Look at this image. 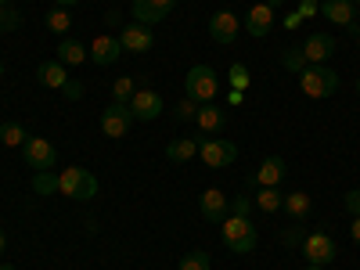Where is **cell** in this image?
Returning <instances> with one entry per match:
<instances>
[{
    "instance_id": "6da1fadb",
    "label": "cell",
    "mask_w": 360,
    "mask_h": 270,
    "mask_svg": "<svg viewBox=\"0 0 360 270\" xmlns=\"http://www.w3.org/2000/svg\"><path fill=\"white\" fill-rule=\"evenodd\" d=\"M220 234H224V245H227L231 252H238V256L252 252V249H256V242H259L256 224H252L249 217H224Z\"/></svg>"
},
{
    "instance_id": "7a4b0ae2",
    "label": "cell",
    "mask_w": 360,
    "mask_h": 270,
    "mask_svg": "<svg viewBox=\"0 0 360 270\" xmlns=\"http://www.w3.org/2000/svg\"><path fill=\"white\" fill-rule=\"evenodd\" d=\"M299 90H303L307 98L321 101V98H332L339 90V72L328 69V65H307L299 72Z\"/></svg>"
},
{
    "instance_id": "3957f363",
    "label": "cell",
    "mask_w": 360,
    "mask_h": 270,
    "mask_svg": "<svg viewBox=\"0 0 360 270\" xmlns=\"http://www.w3.org/2000/svg\"><path fill=\"white\" fill-rule=\"evenodd\" d=\"M58 191L62 195H69V198H76V202H90L98 195V176L90 173V169H83V166H65L62 173H58Z\"/></svg>"
},
{
    "instance_id": "277c9868",
    "label": "cell",
    "mask_w": 360,
    "mask_h": 270,
    "mask_svg": "<svg viewBox=\"0 0 360 270\" xmlns=\"http://www.w3.org/2000/svg\"><path fill=\"white\" fill-rule=\"evenodd\" d=\"M184 94L191 98V101H198V105H209L217 94H220V76L213 72V65H195V69H188V76H184Z\"/></svg>"
},
{
    "instance_id": "5b68a950",
    "label": "cell",
    "mask_w": 360,
    "mask_h": 270,
    "mask_svg": "<svg viewBox=\"0 0 360 270\" xmlns=\"http://www.w3.org/2000/svg\"><path fill=\"white\" fill-rule=\"evenodd\" d=\"M22 159H25V166H33L37 173L40 169H54L58 166V148L47 137H29L22 144Z\"/></svg>"
},
{
    "instance_id": "8992f818",
    "label": "cell",
    "mask_w": 360,
    "mask_h": 270,
    "mask_svg": "<svg viewBox=\"0 0 360 270\" xmlns=\"http://www.w3.org/2000/svg\"><path fill=\"white\" fill-rule=\"evenodd\" d=\"M134 123H137V119H134L130 105H123V101H112V105L101 112V134H105V137H127Z\"/></svg>"
},
{
    "instance_id": "52a82bcc",
    "label": "cell",
    "mask_w": 360,
    "mask_h": 270,
    "mask_svg": "<svg viewBox=\"0 0 360 270\" xmlns=\"http://www.w3.org/2000/svg\"><path fill=\"white\" fill-rule=\"evenodd\" d=\"M198 155H202V162L209 169H224V166H231L238 159V144L234 141H224V137H213V141H202Z\"/></svg>"
},
{
    "instance_id": "ba28073f",
    "label": "cell",
    "mask_w": 360,
    "mask_h": 270,
    "mask_svg": "<svg viewBox=\"0 0 360 270\" xmlns=\"http://www.w3.org/2000/svg\"><path fill=\"white\" fill-rule=\"evenodd\" d=\"M303 256H307V263H314V266H328V263L335 259L332 234H324V231L307 234V238H303Z\"/></svg>"
},
{
    "instance_id": "9c48e42d",
    "label": "cell",
    "mask_w": 360,
    "mask_h": 270,
    "mask_svg": "<svg viewBox=\"0 0 360 270\" xmlns=\"http://www.w3.org/2000/svg\"><path fill=\"white\" fill-rule=\"evenodd\" d=\"M130 112H134L137 123H152V119L162 115V98L152 86H137V94L130 98Z\"/></svg>"
},
{
    "instance_id": "30bf717a",
    "label": "cell",
    "mask_w": 360,
    "mask_h": 270,
    "mask_svg": "<svg viewBox=\"0 0 360 270\" xmlns=\"http://www.w3.org/2000/svg\"><path fill=\"white\" fill-rule=\"evenodd\" d=\"M119 44H123V51H130V54H144V51H152L155 33H152V25L130 22V25H123V33H119Z\"/></svg>"
},
{
    "instance_id": "8fae6325",
    "label": "cell",
    "mask_w": 360,
    "mask_h": 270,
    "mask_svg": "<svg viewBox=\"0 0 360 270\" xmlns=\"http://www.w3.org/2000/svg\"><path fill=\"white\" fill-rule=\"evenodd\" d=\"M238 29H242V22H238L234 11H217L213 18H209V37H213L217 44H234L238 40Z\"/></svg>"
},
{
    "instance_id": "7c38bea8",
    "label": "cell",
    "mask_w": 360,
    "mask_h": 270,
    "mask_svg": "<svg viewBox=\"0 0 360 270\" xmlns=\"http://www.w3.org/2000/svg\"><path fill=\"white\" fill-rule=\"evenodd\" d=\"M176 8V0H134V22L155 25Z\"/></svg>"
},
{
    "instance_id": "4fadbf2b",
    "label": "cell",
    "mask_w": 360,
    "mask_h": 270,
    "mask_svg": "<svg viewBox=\"0 0 360 270\" xmlns=\"http://www.w3.org/2000/svg\"><path fill=\"white\" fill-rule=\"evenodd\" d=\"M86 58H94V65H115L123 58L119 37H94V47H86Z\"/></svg>"
},
{
    "instance_id": "5bb4252c",
    "label": "cell",
    "mask_w": 360,
    "mask_h": 270,
    "mask_svg": "<svg viewBox=\"0 0 360 270\" xmlns=\"http://www.w3.org/2000/svg\"><path fill=\"white\" fill-rule=\"evenodd\" d=\"M270 29H274V8L259 0V4H252L249 15H245V33L249 37H266Z\"/></svg>"
},
{
    "instance_id": "9a60e30c",
    "label": "cell",
    "mask_w": 360,
    "mask_h": 270,
    "mask_svg": "<svg viewBox=\"0 0 360 270\" xmlns=\"http://www.w3.org/2000/svg\"><path fill=\"white\" fill-rule=\"evenodd\" d=\"M198 209H202V217L209 224H224V217H227V195L220 188H209V191H202Z\"/></svg>"
},
{
    "instance_id": "2e32d148",
    "label": "cell",
    "mask_w": 360,
    "mask_h": 270,
    "mask_svg": "<svg viewBox=\"0 0 360 270\" xmlns=\"http://www.w3.org/2000/svg\"><path fill=\"white\" fill-rule=\"evenodd\" d=\"M303 54H307V62H310V65H324L328 58L335 54V37H328V33H314V37L303 44Z\"/></svg>"
},
{
    "instance_id": "e0dca14e",
    "label": "cell",
    "mask_w": 360,
    "mask_h": 270,
    "mask_svg": "<svg viewBox=\"0 0 360 270\" xmlns=\"http://www.w3.org/2000/svg\"><path fill=\"white\" fill-rule=\"evenodd\" d=\"M285 173H288L285 159H281V155H270V159L259 162V169H256L252 176H256V184H259V188H278L281 180H285Z\"/></svg>"
},
{
    "instance_id": "ac0fdd59",
    "label": "cell",
    "mask_w": 360,
    "mask_h": 270,
    "mask_svg": "<svg viewBox=\"0 0 360 270\" xmlns=\"http://www.w3.org/2000/svg\"><path fill=\"white\" fill-rule=\"evenodd\" d=\"M195 123H198V130H202V134H220V130L227 127V112H224V108H217L213 101H209V105H202V108H198Z\"/></svg>"
},
{
    "instance_id": "d6986e66",
    "label": "cell",
    "mask_w": 360,
    "mask_h": 270,
    "mask_svg": "<svg viewBox=\"0 0 360 270\" xmlns=\"http://www.w3.org/2000/svg\"><path fill=\"white\" fill-rule=\"evenodd\" d=\"M37 79H40L47 90H65V83H69L65 65L58 62V58H54V62H40V65H37Z\"/></svg>"
},
{
    "instance_id": "ffe728a7",
    "label": "cell",
    "mask_w": 360,
    "mask_h": 270,
    "mask_svg": "<svg viewBox=\"0 0 360 270\" xmlns=\"http://www.w3.org/2000/svg\"><path fill=\"white\" fill-rule=\"evenodd\" d=\"M321 15H324L328 22L342 25V29H349V25L356 22V15H353V4H349V0H324V4H321Z\"/></svg>"
},
{
    "instance_id": "44dd1931",
    "label": "cell",
    "mask_w": 360,
    "mask_h": 270,
    "mask_svg": "<svg viewBox=\"0 0 360 270\" xmlns=\"http://www.w3.org/2000/svg\"><path fill=\"white\" fill-rule=\"evenodd\" d=\"M198 148H202V144H198L195 137L169 141V144H166V159H169V162H191V159L198 155Z\"/></svg>"
},
{
    "instance_id": "7402d4cb",
    "label": "cell",
    "mask_w": 360,
    "mask_h": 270,
    "mask_svg": "<svg viewBox=\"0 0 360 270\" xmlns=\"http://www.w3.org/2000/svg\"><path fill=\"white\" fill-rule=\"evenodd\" d=\"M58 62L62 65H83L86 62V47L72 37H62V44H58Z\"/></svg>"
},
{
    "instance_id": "603a6c76",
    "label": "cell",
    "mask_w": 360,
    "mask_h": 270,
    "mask_svg": "<svg viewBox=\"0 0 360 270\" xmlns=\"http://www.w3.org/2000/svg\"><path fill=\"white\" fill-rule=\"evenodd\" d=\"M281 209L299 224V220H307L310 217V195L307 191H292V195H285V202H281Z\"/></svg>"
},
{
    "instance_id": "cb8c5ba5",
    "label": "cell",
    "mask_w": 360,
    "mask_h": 270,
    "mask_svg": "<svg viewBox=\"0 0 360 270\" xmlns=\"http://www.w3.org/2000/svg\"><path fill=\"white\" fill-rule=\"evenodd\" d=\"M252 202H256V209H259V213H278V209H281V202H285V195H281L278 188H259Z\"/></svg>"
},
{
    "instance_id": "d4e9b609",
    "label": "cell",
    "mask_w": 360,
    "mask_h": 270,
    "mask_svg": "<svg viewBox=\"0 0 360 270\" xmlns=\"http://www.w3.org/2000/svg\"><path fill=\"white\" fill-rule=\"evenodd\" d=\"M0 141H4L8 148H22L29 141V134H25L22 123H15V119H11V123H0Z\"/></svg>"
},
{
    "instance_id": "484cf974",
    "label": "cell",
    "mask_w": 360,
    "mask_h": 270,
    "mask_svg": "<svg viewBox=\"0 0 360 270\" xmlns=\"http://www.w3.org/2000/svg\"><path fill=\"white\" fill-rule=\"evenodd\" d=\"M137 94V79L134 76H119L115 83H112V101H123V105H130V98Z\"/></svg>"
},
{
    "instance_id": "4316f807",
    "label": "cell",
    "mask_w": 360,
    "mask_h": 270,
    "mask_svg": "<svg viewBox=\"0 0 360 270\" xmlns=\"http://www.w3.org/2000/svg\"><path fill=\"white\" fill-rule=\"evenodd\" d=\"M58 184H62V180H58L54 169H40V173H33V191H37V195H54Z\"/></svg>"
},
{
    "instance_id": "83f0119b",
    "label": "cell",
    "mask_w": 360,
    "mask_h": 270,
    "mask_svg": "<svg viewBox=\"0 0 360 270\" xmlns=\"http://www.w3.org/2000/svg\"><path fill=\"white\" fill-rule=\"evenodd\" d=\"M209 266H213V259H209L205 249H191L180 256V270H209Z\"/></svg>"
},
{
    "instance_id": "f1b7e54d",
    "label": "cell",
    "mask_w": 360,
    "mask_h": 270,
    "mask_svg": "<svg viewBox=\"0 0 360 270\" xmlns=\"http://www.w3.org/2000/svg\"><path fill=\"white\" fill-rule=\"evenodd\" d=\"M47 29H51V33H58V37H65L69 33V25H72V18H69V11L65 8H54V11H47Z\"/></svg>"
},
{
    "instance_id": "f546056e",
    "label": "cell",
    "mask_w": 360,
    "mask_h": 270,
    "mask_svg": "<svg viewBox=\"0 0 360 270\" xmlns=\"http://www.w3.org/2000/svg\"><path fill=\"white\" fill-rule=\"evenodd\" d=\"M281 65H285L288 72H303V69H307L310 62H307L303 47H299V51H295V47H285V54H281Z\"/></svg>"
},
{
    "instance_id": "4dcf8cb0",
    "label": "cell",
    "mask_w": 360,
    "mask_h": 270,
    "mask_svg": "<svg viewBox=\"0 0 360 270\" xmlns=\"http://www.w3.org/2000/svg\"><path fill=\"white\" fill-rule=\"evenodd\" d=\"M15 29H22V15L11 4H0V33H15Z\"/></svg>"
},
{
    "instance_id": "1f68e13d",
    "label": "cell",
    "mask_w": 360,
    "mask_h": 270,
    "mask_svg": "<svg viewBox=\"0 0 360 270\" xmlns=\"http://www.w3.org/2000/svg\"><path fill=\"white\" fill-rule=\"evenodd\" d=\"M198 101H191V98H184V101H180L176 108H173V119H176V123H188V119H195L198 115Z\"/></svg>"
},
{
    "instance_id": "d6a6232c",
    "label": "cell",
    "mask_w": 360,
    "mask_h": 270,
    "mask_svg": "<svg viewBox=\"0 0 360 270\" xmlns=\"http://www.w3.org/2000/svg\"><path fill=\"white\" fill-rule=\"evenodd\" d=\"M227 79H231V86H234V90H245V86H249V69H245L242 62H234V65H231V72H227Z\"/></svg>"
},
{
    "instance_id": "836d02e7",
    "label": "cell",
    "mask_w": 360,
    "mask_h": 270,
    "mask_svg": "<svg viewBox=\"0 0 360 270\" xmlns=\"http://www.w3.org/2000/svg\"><path fill=\"white\" fill-rule=\"evenodd\" d=\"M342 205H346V213H349V217H360V191H356V188H353V191H346Z\"/></svg>"
},
{
    "instance_id": "e575fe53",
    "label": "cell",
    "mask_w": 360,
    "mask_h": 270,
    "mask_svg": "<svg viewBox=\"0 0 360 270\" xmlns=\"http://www.w3.org/2000/svg\"><path fill=\"white\" fill-rule=\"evenodd\" d=\"M252 205H256V202H252L249 195H238V198H234V217H249Z\"/></svg>"
},
{
    "instance_id": "d590c367",
    "label": "cell",
    "mask_w": 360,
    "mask_h": 270,
    "mask_svg": "<svg viewBox=\"0 0 360 270\" xmlns=\"http://www.w3.org/2000/svg\"><path fill=\"white\" fill-rule=\"evenodd\" d=\"M299 15H303V18L321 15V4H317V0H299Z\"/></svg>"
},
{
    "instance_id": "8d00e7d4",
    "label": "cell",
    "mask_w": 360,
    "mask_h": 270,
    "mask_svg": "<svg viewBox=\"0 0 360 270\" xmlns=\"http://www.w3.org/2000/svg\"><path fill=\"white\" fill-rule=\"evenodd\" d=\"M281 25H285V29H299V25H303V15H299V11H288Z\"/></svg>"
},
{
    "instance_id": "74e56055",
    "label": "cell",
    "mask_w": 360,
    "mask_h": 270,
    "mask_svg": "<svg viewBox=\"0 0 360 270\" xmlns=\"http://www.w3.org/2000/svg\"><path fill=\"white\" fill-rule=\"evenodd\" d=\"M65 94H69V98H83V86H79L76 79H69V83H65Z\"/></svg>"
},
{
    "instance_id": "f35d334b",
    "label": "cell",
    "mask_w": 360,
    "mask_h": 270,
    "mask_svg": "<svg viewBox=\"0 0 360 270\" xmlns=\"http://www.w3.org/2000/svg\"><path fill=\"white\" fill-rule=\"evenodd\" d=\"M285 242H288V245H295V242L303 245V231H299V227H295V231H285Z\"/></svg>"
},
{
    "instance_id": "ab89813d",
    "label": "cell",
    "mask_w": 360,
    "mask_h": 270,
    "mask_svg": "<svg viewBox=\"0 0 360 270\" xmlns=\"http://www.w3.org/2000/svg\"><path fill=\"white\" fill-rule=\"evenodd\" d=\"M227 101H231V105H242V101H245V90H231Z\"/></svg>"
},
{
    "instance_id": "60d3db41",
    "label": "cell",
    "mask_w": 360,
    "mask_h": 270,
    "mask_svg": "<svg viewBox=\"0 0 360 270\" xmlns=\"http://www.w3.org/2000/svg\"><path fill=\"white\" fill-rule=\"evenodd\" d=\"M76 4H79V0H54V8H65V11L76 8Z\"/></svg>"
},
{
    "instance_id": "b9f144b4",
    "label": "cell",
    "mask_w": 360,
    "mask_h": 270,
    "mask_svg": "<svg viewBox=\"0 0 360 270\" xmlns=\"http://www.w3.org/2000/svg\"><path fill=\"white\" fill-rule=\"evenodd\" d=\"M353 242L360 245V217H353Z\"/></svg>"
},
{
    "instance_id": "7bdbcfd3",
    "label": "cell",
    "mask_w": 360,
    "mask_h": 270,
    "mask_svg": "<svg viewBox=\"0 0 360 270\" xmlns=\"http://www.w3.org/2000/svg\"><path fill=\"white\" fill-rule=\"evenodd\" d=\"M263 4H270V8H281V4H285V0H263Z\"/></svg>"
},
{
    "instance_id": "ee69618b",
    "label": "cell",
    "mask_w": 360,
    "mask_h": 270,
    "mask_svg": "<svg viewBox=\"0 0 360 270\" xmlns=\"http://www.w3.org/2000/svg\"><path fill=\"white\" fill-rule=\"evenodd\" d=\"M4 245H8V238H4V231H0V252H4Z\"/></svg>"
},
{
    "instance_id": "f6af8a7d",
    "label": "cell",
    "mask_w": 360,
    "mask_h": 270,
    "mask_svg": "<svg viewBox=\"0 0 360 270\" xmlns=\"http://www.w3.org/2000/svg\"><path fill=\"white\" fill-rule=\"evenodd\" d=\"M0 270H15V266H11V263H0Z\"/></svg>"
},
{
    "instance_id": "bcb514c9",
    "label": "cell",
    "mask_w": 360,
    "mask_h": 270,
    "mask_svg": "<svg viewBox=\"0 0 360 270\" xmlns=\"http://www.w3.org/2000/svg\"><path fill=\"white\" fill-rule=\"evenodd\" d=\"M307 270H324V266H314V263H307Z\"/></svg>"
},
{
    "instance_id": "7dc6e473",
    "label": "cell",
    "mask_w": 360,
    "mask_h": 270,
    "mask_svg": "<svg viewBox=\"0 0 360 270\" xmlns=\"http://www.w3.org/2000/svg\"><path fill=\"white\" fill-rule=\"evenodd\" d=\"M356 94H360V79H356Z\"/></svg>"
},
{
    "instance_id": "c3c4849f",
    "label": "cell",
    "mask_w": 360,
    "mask_h": 270,
    "mask_svg": "<svg viewBox=\"0 0 360 270\" xmlns=\"http://www.w3.org/2000/svg\"><path fill=\"white\" fill-rule=\"evenodd\" d=\"M0 4H11V0H0Z\"/></svg>"
},
{
    "instance_id": "681fc988",
    "label": "cell",
    "mask_w": 360,
    "mask_h": 270,
    "mask_svg": "<svg viewBox=\"0 0 360 270\" xmlns=\"http://www.w3.org/2000/svg\"><path fill=\"white\" fill-rule=\"evenodd\" d=\"M349 4H360V0H349Z\"/></svg>"
},
{
    "instance_id": "f907efd6",
    "label": "cell",
    "mask_w": 360,
    "mask_h": 270,
    "mask_svg": "<svg viewBox=\"0 0 360 270\" xmlns=\"http://www.w3.org/2000/svg\"><path fill=\"white\" fill-rule=\"evenodd\" d=\"M356 47H360V37H356Z\"/></svg>"
},
{
    "instance_id": "816d5d0a",
    "label": "cell",
    "mask_w": 360,
    "mask_h": 270,
    "mask_svg": "<svg viewBox=\"0 0 360 270\" xmlns=\"http://www.w3.org/2000/svg\"><path fill=\"white\" fill-rule=\"evenodd\" d=\"M356 22H360V18H356Z\"/></svg>"
}]
</instances>
